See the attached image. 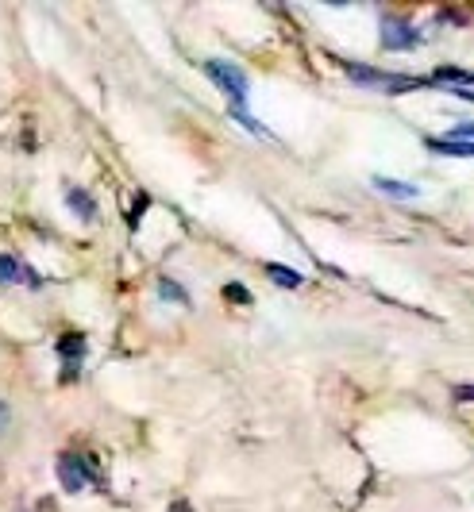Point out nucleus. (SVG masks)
<instances>
[{
    "label": "nucleus",
    "mask_w": 474,
    "mask_h": 512,
    "mask_svg": "<svg viewBox=\"0 0 474 512\" xmlns=\"http://www.w3.org/2000/svg\"><path fill=\"white\" fill-rule=\"evenodd\" d=\"M158 293H162V297H174V301H189V297H185V289H178V285L174 282H166V278H162V282H158Z\"/></svg>",
    "instance_id": "f8f14e48"
},
{
    "label": "nucleus",
    "mask_w": 474,
    "mask_h": 512,
    "mask_svg": "<svg viewBox=\"0 0 474 512\" xmlns=\"http://www.w3.org/2000/svg\"><path fill=\"white\" fill-rule=\"evenodd\" d=\"M170 512H193V509H189L185 501H178V505H170Z\"/></svg>",
    "instance_id": "f3484780"
},
{
    "label": "nucleus",
    "mask_w": 474,
    "mask_h": 512,
    "mask_svg": "<svg viewBox=\"0 0 474 512\" xmlns=\"http://www.w3.org/2000/svg\"><path fill=\"white\" fill-rule=\"evenodd\" d=\"M436 81H459V89H467L474 81V74H467V70H455V66H444L440 74H436Z\"/></svg>",
    "instance_id": "9b49d317"
},
{
    "label": "nucleus",
    "mask_w": 474,
    "mask_h": 512,
    "mask_svg": "<svg viewBox=\"0 0 474 512\" xmlns=\"http://www.w3.org/2000/svg\"><path fill=\"white\" fill-rule=\"evenodd\" d=\"M428 151L448 154V158H474V143H459V139L440 135V139H428Z\"/></svg>",
    "instance_id": "0eeeda50"
},
{
    "label": "nucleus",
    "mask_w": 474,
    "mask_h": 512,
    "mask_svg": "<svg viewBox=\"0 0 474 512\" xmlns=\"http://www.w3.org/2000/svg\"><path fill=\"white\" fill-rule=\"evenodd\" d=\"M89 462L81 459V455H62L58 459V482H62V489L66 493H81V489L89 486Z\"/></svg>",
    "instance_id": "7ed1b4c3"
},
{
    "label": "nucleus",
    "mask_w": 474,
    "mask_h": 512,
    "mask_svg": "<svg viewBox=\"0 0 474 512\" xmlns=\"http://www.w3.org/2000/svg\"><path fill=\"white\" fill-rule=\"evenodd\" d=\"M343 70L351 81H359V85H374V89H382V93H401V89H417L421 85V77H394V74H382V70H374V66H355V62H343Z\"/></svg>",
    "instance_id": "f03ea898"
},
{
    "label": "nucleus",
    "mask_w": 474,
    "mask_h": 512,
    "mask_svg": "<svg viewBox=\"0 0 474 512\" xmlns=\"http://www.w3.org/2000/svg\"><path fill=\"white\" fill-rule=\"evenodd\" d=\"M266 274H270L278 285H286V289H301V282H305L297 270H290V266H278V262H266Z\"/></svg>",
    "instance_id": "9d476101"
},
{
    "label": "nucleus",
    "mask_w": 474,
    "mask_h": 512,
    "mask_svg": "<svg viewBox=\"0 0 474 512\" xmlns=\"http://www.w3.org/2000/svg\"><path fill=\"white\" fill-rule=\"evenodd\" d=\"M205 74L220 85V93L232 101V108H243L247 104V89H251V81H247V74L239 70L236 62H224V58H209L205 62Z\"/></svg>",
    "instance_id": "f257e3e1"
},
{
    "label": "nucleus",
    "mask_w": 474,
    "mask_h": 512,
    "mask_svg": "<svg viewBox=\"0 0 474 512\" xmlns=\"http://www.w3.org/2000/svg\"><path fill=\"white\" fill-rule=\"evenodd\" d=\"M455 97H463V101H474V89H451Z\"/></svg>",
    "instance_id": "dca6fc26"
},
{
    "label": "nucleus",
    "mask_w": 474,
    "mask_h": 512,
    "mask_svg": "<svg viewBox=\"0 0 474 512\" xmlns=\"http://www.w3.org/2000/svg\"><path fill=\"white\" fill-rule=\"evenodd\" d=\"M20 282L39 285V278H35L16 255H0V285H20Z\"/></svg>",
    "instance_id": "39448f33"
},
{
    "label": "nucleus",
    "mask_w": 474,
    "mask_h": 512,
    "mask_svg": "<svg viewBox=\"0 0 474 512\" xmlns=\"http://www.w3.org/2000/svg\"><path fill=\"white\" fill-rule=\"evenodd\" d=\"M374 185H378L382 193H390V197H405V201H413V197H421V189H417V185H409V181L374 178Z\"/></svg>",
    "instance_id": "1a4fd4ad"
},
{
    "label": "nucleus",
    "mask_w": 474,
    "mask_h": 512,
    "mask_svg": "<svg viewBox=\"0 0 474 512\" xmlns=\"http://www.w3.org/2000/svg\"><path fill=\"white\" fill-rule=\"evenodd\" d=\"M66 205L74 208L81 220H97V201H93L85 189H70V193H66Z\"/></svg>",
    "instance_id": "6e6552de"
},
{
    "label": "nucleus",
    "mask_w": 474,
    "mask_h": 512,
    "mask_svg": "<svg viewBox=\"0 0 474 512\" xmlns=\"http://www.w3.org/2000/svg\"><path fill=\"white\" fill-rule=\"evenodd\" d=\"M224 293H228V297H232V301H243V305H247V301H251V293H247V289H243V285H228V289H224Z\"/></svg>",
    "instance_id": "4468645a"
},
{
    "label": "nucleus",
    "mask_w": 474,
    "mask_h": 512,
    "mask_svg": "<svg viewBox=\"0 0 474 512\" xmlns=\"http://www.w3.org/2000/svg\"><path fill=\"white\" fill-rule=\"evenodd\" d=\"M58 355L66 359V370L74 374L81 366V355H85V339H81V335H62V339H58Z\"/></svg>",
    "instance_id": "423d86ee"
},
{
    "label": "nucleus",
    "mask_w": 474,
    "mask_h": 512,
    "mask_svg": "<svg viewBox=\"0 0 474 512\" xmlns=\"http://www.w3.org/2000/svg\"><path fill=\"white\" fill-rule=\"evenodd\" d=\"M448 139H459V143H474V120H471V124H459V128H451Z\"/></svg>",
    "instance_id": "ddd939ff"
},
{
    "label": "nucleus",
    "mask_w": 474,
    "mask_h": 512,
    "mask_svg": "<svg viewBox=\"0 0 474 512\" xmlns=\"http://www.w3.org/2000/svg\"><path fill=\"white\" fill-rule=\"evenodd\" d=\"M382 47H386V51H413V47H417V35H413V27L405 24V20L386 16V20H382Z\"/></svg>",
    "instance_id": "20e7f679"
},
{
    "label": "nucleus",
    "mask_w": 474,
    "mask_h": 512,
    "mask_svg": "<svg viewBox=\"0 0 474 512\" xmlns=\"http://www.w3.org/2000/svg\"><path fill=\"white\" fill-rule=\"evenodd\" d=\"M455 401H474V385H455Z\"/></svg>",
    "instance_id": "2eb2a0df"
}]
</instances>
